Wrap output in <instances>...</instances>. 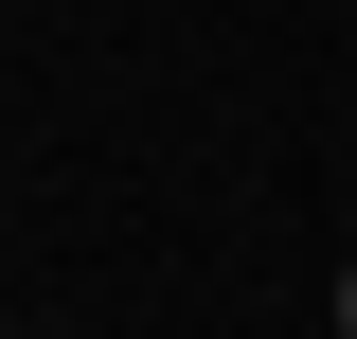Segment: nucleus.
I'll return each mask as SVG.
<instances>
[{"mask_svg":"<svg viewBox=\"0 0 357 339\" xmlns=\"http://www.w3.org/2000/svg\"><path fill=\"white\" fill-rule=\"evenodd\" d=\"M340 339H357V268H340Z\"/></svg>","mask_w":357,"mask_h":339,"instance_id":"f257e3e1","label":"nucleus"}]
</instances>
